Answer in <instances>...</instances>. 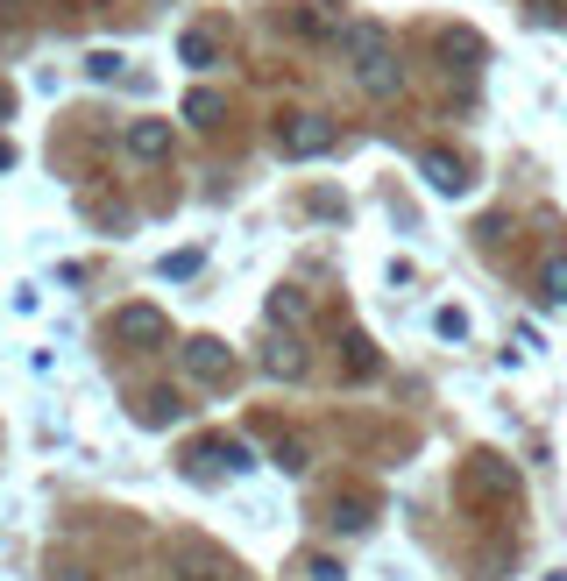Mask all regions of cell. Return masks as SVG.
I'll list each match as a JSON object with an SVG mask.
<instances>
[{
	"label": "cell",
	"mask_w": 567,
	"mask_h": 581,
	"mask_svg": "<svg viewBox=\"0 0 567 581\" xmlns=\"http://www.w3.org/2000/svg\"><path fill=\"white\" fill-rule=\"evenodd\" d=\"M277 149L284 156H319V149H334V128L319 121V114H298L291 128H277Z\"/></svg>",
	"instance_id": "1"
},
{
	"label": "cell",
	"mask_w": 567,
	"mask_h": 581,
	"mask_svg": "<svg viewBox=\"0 0 567 581\" xmlns=\"http://www.w3.org/2000/svg\"><path fill=\"white\" fill-rule=\"evenodd\" d=\"M341 50L355 57V71H369V64L390 57V36H383L376 22H341Z\"/></svg>",
	"instance_id": "2"
},
{
	"label": "cell",
	"mask_w": 567,
	"mask_h": 581,
	"mask_svg": "<svg viewBox=\"0 0 567 581\" xmlns=\"http://www.w3.org/2000/svg\"><path fill=\"white\" fill-rule=\"evenodd\" d=\"M114 334L121 341H164V319H156L149 305H128V312H114Z\"/></svg>",
	"instance_id": "3"
},
{
	"label": "cell",
	"mask_w": 567,
	"mask_h": 581,
	"mask_svg": "<svg viewBox=\"0 0 567 581\" xmlns=\"http://www.w3.org/2000/svg\"><path fill=\"white\" fill-rule=\"evenodd\" d=\"M128 149H135V156H171V128H164V121H135V128H128Z\"/></svg>",
	"instance_id": "4"
},
{
	"label": "cell",
	"mask_w": 567,
	"mask_h": 581,
	"mask_svg": "<svg viewBox=\"0 0 567 581\" xmlns=\"http://www.w3.org/2000/svg\"><path fill=\"white\" fill-rule=\"evenodd\" d=\"M426 185H433V192H461V185H468V171H461L454 156H426Z\"/></svg>",
	"instance_id": "5"
},
{
	"label": "cell",
	"mask_w": 567,
	"mask_h": 581,
	"mask_svg": "<svg viewBox=\"0 0 567 581\" xmlns=\"http://www.w3.org/2000/svg\"><path fill=\"white\" fill-rule=\"evenodd\" d=\"M185 362H192V376H220V369H227V348H220V341H192Z\"/></svg>",
	"instance_id": "6"
},
{
	"label": "cell",
	"mask_w": 567,
	"mask_h": 581,
	"mask_svg": "<svg viewBox=\"0 0 567 581\" xmlns=\"http://www.w3.org/2000/svg\"><path fill=\"white\" fill-rule=\"evenodd\" d=\"M178 57H185L192 71H206V64H213V36H206V29H185V43H178Z\"/></svg>",
	"instance_id": "7"
},
{
	"label": "cell",
	"mask_w": 567,
	"mask_h": 581,
	"mask_svg": "<svg viewBox=\"0 0 567 581\" xmlns=\"http://www.w3.org/2000/svg\"><path fill=\"white\" fill-rule=\"evenodd\" d=\"M539 298L546 305H567V263H546L539 270Z\"/></svg>",
	"instance_id": "8"
},
{
	"label": "cell",
	"mask_w": 567,
	"mask_h": 581,
	"mask_svg": "<svg viewBox=\"0 0 567 581\" xmlns=\"http://www.w3.org/2000/svg\"><path fill=\"white\" fill-rule=\"evenodd\" d=\"M362 86H369V93H397V64H390V57L369 64V71H362Z\"/></svg>",
	"instance_id": "9"
},
{
	"label": "cell",
	"mask_w": 567,
	"mask_h": 581,
	"mask_svg": "<svg viewBox=\"0 0 567 581\" xmlns=\"http://www.w3.org/2000/svg\"><path fill=\"white\" fill-rule=\"evenodd\" d=\"M433 326H440L447 341H461V334H468V312H461V305H440V312H433Z\"/></svg>",
	"instance_id": "10"
},
{
	"label": "cell",
	"mask_w": 567,
	"mask_h": 581,
	"mask_svg": "<svg viewBox=\"0 0 567 581\" xmlns=\"http://www.w3.org/2000/svg\"><path fill=\"white\" fill-rule=\"evenodd\" d=\"M114 71H121V50H93L86 57V78H114Z\"/></svg>",
	"instance_id": "11"
},
{
	"label": "cell",
	"mask_w": 567,
	"mask_h": 581,
	"mask_svg": "<svg viewBox=\"0 0 567 581\" xmlns=\"http://www.w3.org/2000/svg\"><path fill=\"white\" fill-rule=\"evenodd\" d=\"M213 114H220L213 93H192V100H185V121H213Z\"/></svg>",
	"instance_id": "12"
},
{
	"label": "cell",
	"mask_w": 567,
	"mask_h": 581,
	"mask_svg": "<svg viewBox=\"0 0 567 581\" xmlns=\"http://www.w3.org/2000/svg\"><path fill=\"white\" fill-rule=\"evenodd\" d=\"M199 270V248H185V256H164V277H192Z\"/></svg>",
	"instance_id": "13"
},
{
	"label": "cell",
	"mask_w": 567,
	"mask_h": 581,
	"mask_svg": "<svg viewBox=\"0 0 567 581\" xmlns=\"http://www.w3.org/2000/svg\"><path fill=\"white\" fill-rule=\"evenodd\" d=\"M305 574H312V581H348L341 560H305Z\"/></svg>",
	"instance_id": "14"
},
{
	"label": "cell",
	"mask_w": 567,
	"mask_h": 581,
	"mask_svg": "<svg viewBox=\"0 0 567 581\" xmlns=\"http://www.w3.org/2000/svg\"><path fill=\"white\" fill-rule=\"evenodd\" d=\"M15 114V86H0V121H8Z\"/></svg>",
	"instance_id": "15"
},
{
	"label": "cell",
	"mask_w": 567,
	"mask_h": 581,
	"mask_svg": "<svg viewBox=\"0 0 567 581\" xmlns=\"http://www.w3.org/2000/svg\"><path fill=\"white\" fill-rule=\"evenodd\" d=\"M8 163H15V149H8V142H0V171H8Z\"/></svg>",
	"instance_id": "16"
}]
</instances>
